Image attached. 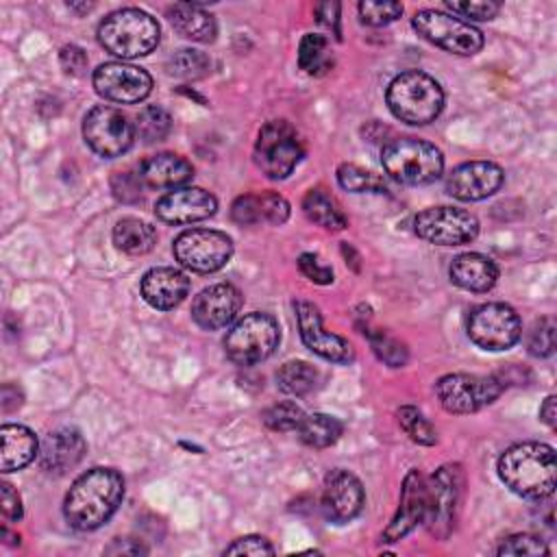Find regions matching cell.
Here are the masks:
<instances>
[{
    "mask_svg": "<svg viewBox=\"0 0 557 557\" xmlns=\"http://www.w3.org/2000/svg\"><path fill=\"white\" fill-rule=\"evenodd\" d=\"M124 498V479L113 468H91L83 472L63 500V516L76 531L102 527Z\"/></svg>",
    "mask_w": 557,
    "mask_h": 557,
    "instance_id": "1",
    "label": "cell"
},
{
    "mask_svg": "<svg viewBox=\"0 0 557 557\" xmlns=\"http://www.w3.org/2000/svg\"><path fill=\"white\" fill-rule=\"evenodd\" d=\"M498 476L522 498L540 500L550 496L557 476L553 446L542 442H520L509 446L498 459Z\"/></svg>",
    "mask_w": 557,
    "mask_h": 557,
    "instance_id": "2",
    "label": "cell"
},
{
    "mask_svg": "<svg viewBox=\"0 0 557 557\" xmlns=\"http://www.w3.org/2000/svg\"><path fill=\"white\" fill-rule=\"evenodd\" d=\"M385 100L394 117L413 126L433 122L444 109L442 85L420 70H407L394 76L387 85Z\"/></svg>",
    "mask_w": 557,
    "mask_h": 557,
    "instance_id": "3",
    "label": "cell"
},
{
    "mask_svg": "<svg viewBox=\"0 0 557 557\" xmlns=\"http://www.w3.org/2000/svg\"><path fill=\"white\" fill-rule=\"evenodd\" d=\"M159 37L161 30L157 20L135 7L109 13L98 26L100 46L120 59H137L150 54L157 48Z\"/></svg>",
    "mask_w": 557,
    "mask_h": 557,
    "instance_id": "4",
    "label": "cell"
},
{
    "mask_svg": "<svg viewBox=\"0 0 557 557\" xmlns=\"http://www.w3.org/2000/svg\"><path fill=\"white\" fill-rule=\"evenodd\" d=\"M381 163L389 178L403 185H429L442 176L444 157L424 139L398 137L383 146Z\"/></svg>",
    "mask_w": 557,
    "mask_h": 557,
    "instance_id": "5",
    "label": "cell"
},
{
    "mask_svg": "<svg viewBox=\"0 0 557 557\" xmlns=\"http://www.w3.org/2000/svg\"><path fill=\"white\" fill-rule=\"evenodd\" d=\"M281 342L278 322L261 311L239 318L224 337V352L237 366L265 361Z\"/></svg>",
    "mask_w": 557,
    "mask_h": 557,
    "instance_id": "6",
    "label": "cell"
},
{
    "mask_svg": "<svg viewBox=\"0 0 557 557\" xmlns=\"http://www.w3.org/2000/svg\"><path fill=\"white\" fill-rule=\"evenodd\" d=\"M461 492L463 472L459 463L440 466L431 479H426V511L422 522L435 540H446L453 533Z\"/></svg>",
    "mask_w": 557,
    "mask_h": 557,
    "instance_id": "7",
    "label": "cell"
},
{
    "mask_svg": "<svg viewBox=\"0 0 557 557\" xmlns=\"http://www.w3.org/2000/svg\"><path fill=\"white\" fill-rule=\"evenodd\" d=\"M255 163L272 181L287 178L305 154L296 128L285 120L265 122L255 141Z\"/></svg>",
    "mask_w": 557,
    "mask_h": 557,
    "instance_id": "8",
    "label": "cell"
},
{
    "mask_svg": "<svg viewBox=\"0 0 557 557\" xmlns=\"http://www.w3.org/2000/svg\"><path fill=\"white\" fill-rule=\"evenodd\" d=\"M411 24L422 39L446 52L470 57L483 48V33L461 17L424 9L413 15Z\"/></svg>",
    "mask_w": 557,
    "mask_h": 557,
    "instance_id": "9",
    "label": "cell"
},
{
    "mask_svg": "<svg viewBox=\"0 0 557 557\" xmlns=\"http://www.w3.org/2000/svg\"><path fill=\"white\" fill-rule=\"evenodd\" d=\"M505 389V381L490 374H444L435 383V394L440 405L448 413H474L487 405H492Z\"/></svg>",
    "mask_w": 557,
    "mask_h": 557,
    "instance_id": "10",
    "label": "cell"
},
{
    "mask_svg": "<svg viewBox=\"0 0 557 557\" xmlns=\"http://www.w3.org/2000/svg\"><path fill=\"white\" fill-rule=\"evenodd\" d=\"M172 252L183 268L198 274H209L222 270L231 261L233 242L222 231L189 228L174 239Z\"/></svg>",
    "mask_w": 557,
    "mask_h": 557,
    "instance_id": "11",
    "label": "cell"
},
{
    "mask_svg": "<svg viewBox=\"0 0 557 557\" xmlns=\"http://www.w3.org/2000/svg\"><path fill=\"white\" fill-rule=\"evenodd\" d=\"M522 335V322L513 307L505 302H485L468 315V337L483 350H507Z\"/></svg>",
    "mask_w": 557,
    "mask_h": 557,
    "instance_id": "12",
    "label": "cell"
},
{
    "mask_svg": "<svg viewBox=\"0 0 557 557\" xmlns=\"http://www.w3.org/2000/svg\"><path fill=\"white\" fill-rule=\"evenodd\" d=\"M83 137L87 146L104 157L115 159L122 157L135 141V126L133 122L113 107H94L83 120Z\"/></svg>",
    "mask_w": 557,
    "mask_h": 557,
    "instance_id": "13",
    "label": "cell"
},
{
    "mask_svg": "<svg viewBox=\"0 0 557 557\" xmlns=\"http://www.w3.org/2000/svg\"><path fill=\"white\" fill-rule=\"evenodd\" d=\"M413 231L435 246H461L479 235V220L466 209L429 207L413 218Z\"/></svg>",
    "mask_w": 557,
    "mask_h": 557,
    "instance_id": "14",
    "label": "cell"
},
{
    "mask_svg": "<svg viewBox=\"0 0 557 557\" xmlns=\"http://www.w3.org/2000/svg\"><path fill=\"white\" fill-rule=\"evenodd\" d=\"M91 81L100 98L120 104L141 102L152 91V76L144 67L120 61L98 65Z\"/></svg>",
    "mask_w": 557,
    "mask_h": 557,
    "instance_id": "15",
    "label": "cell"
},
{
    "mask_svg": "<svg viewBox=\"0 0 557 557\" xmlns=\"http://www.w3.org/2000/svg\"><path fill=\"white\" fill-rule=\"evenodd\" d=\"M296 309V322H298V331H300V339L302 344L315 352L318 357L333 361V363H352L355 361V350L352 346L335 335L329 333L322 324V315L318 311V307L309 300H298L294 305Z\"/></svg>",
    "mask_w": 557,
    "mask_h": 557,
    "instance_id": "16",
    "label": "cell"
},
{
    "mask_svg": "<svg viewBox=\"0 0 557 557\" xmlns=\"http://www.w3.org/2000/svg\"><path fill=\"white\" fill-rule=\"evenodd\" d=\"M363 500H366L363 485L352 472L337 468L326 474L322 485L320 507L331 522H337V524L350 522L363 509Z\"/></svg>",
    "mask_w": 557,
    "mask_h": 557,
    "instance_id": "17",
    "label": "cell"
},
{
    "mask_svg": "<svg viewBox=\"0 0 557 557\" xmlns=\"http://www.w3.org/2000/svg\"><path fill=\"white\" fill-rule=\"evenodd\" d=\"M503 181H505V172L494 161H468L457 165L448 174L446 191L457 200L474 202L496 194Z\"/></svg>",
    "mask_w": 557,
    "mask_h": 557,
    "instance_id": "18",
    "label": "cell"
},
{
    "mask_svg": "<svg viewBox=\"0 0 557 557\" xmlns=\"http://www.w3.org/2000/svg\"><path fill=\"white\" fill-rule=\"evenodd\" d=\"M218 200L202 187H178L161 196L154 205L159 220L168 224H191L215 213Z\"/></svg>",
    "mask_w": 557,
    "mask_h": 557,
    "instance_id": "19",
    "label": "cell"
},
{
    "mask_svg": "<svg viewBox=\"0 0 557 557\" xmlns=\"http://www.w3.org/2000/svg\"><path fill=\"white\" fill-rule=\"evenodd\" d=\"M426 511V479L420 470H409L403 487H400V500L398 509L392 518V522L383 529V542H398L407 533H411L422 520Z\"/></svg>",
    "mask_w": 557,
    "mask_h": 557,
    "instance_id": "20",
    "label": "cell"
},
{
    "mask_svg": "<svg viewBox=\"0 0 557 557\" xmlns=\"http://www.w3.org/2000/svg\"><path fill=\"white\" fill-rule=\"evenodd\" d=\"M242 307V292L231 283L205 287L191 302V318L205 331H215L235 320Z\"/></svg>",
    "mask_w": 557,
    "mask_h": 557,
    "instance_id": "21",
    "label": "cell"
},
{
    "mask_svg": "<svg viewBox=\"0 0 557 557\" xmlns=\"http://www.w3.org/2000/svg\"><path fill=\"white\" fill-rule=\"evenodd\" d=\"M87 446L76 429H57L46 435L39 450V466L48 474H65L78 466Z\"/></svg>",
    "mask_w": 557,
    "mask_h": 557,
    "instance_id": "22",
    "label": "cell"
},
{
    "mask_svg": "<svg viewBox=\"0 0 557 557\" xmlns=\"http://www.w3.org/2000/svg\"><path fill=\"white\" fill-rule=\"evenodd\" d=\"M233 222L242 226L252 224H283L289 218V202L276 191H257L235 198L231 207Z\"/></svg>",
    "mask_w": 557,
    "mask_h": 557,
    "instance_id": "23",
    "label": "cell"
},
{
    "mask_svg": "<svg viewBox=\"0 0 557 557\" xmlns=\"http://www.w3.org/2000/svg\"><path fill=\"white\" fill-rule=\"evenodd\" d=\"M139 289L150 307L168 311L185 300L189 294V278L176 268H152L144 274Z\"/></svg>",
    "mask_w": 557,
    "mask_h": 557,
    "instance_id": "24",
    "label": "cell"
},
{
    "mask_svg": "<svg viewBox=\"0 0 557 557\" xmlns=\"http://www.w3.org/2000/svg\"><path fill=\"white\" fill-rule=\"evenodd\" d=\"M139 178L148 187L157 189H178L194 178L191 163L174 152H159L141 161Z\"/></svg>",
    "mask_w": 557,
    "mask_h": 557,
    "instance_id": "25",
    "label": "cell"
},
{
    "mask_svg": "<svg viewBox=\"0 0 557 557\" xmlns=\"http://www.w3.org/2000/svg\"><path fill=\"white\" fill-rule=\"evenodd\" d=\"M450 281L468 292H490L498 281V265L481 252L457 255L448 268Z\"/></svg>",
    "mask_w": 557,
    "mask_h": 557,
    "instance_id": "26",
    "label": "cell"
},
{
    "mask_svg": "<svg viewBox=\"0 0 557 557\" xmlns=\"http://www.w3.org/2000/svg\"><path fill=\"white\" fill-rule=\"evenodd\" d=\"M39 453L35 433L24 424H2L0 429V468L15 472L26 468Z\"/></svg>",
    "mask_w": 557,
    "mask_h": 557,
    "instance_id": "27",
    "label": "cell"
},
{
    "mask_svg": "<svg viewBox=\"0 0 557 557\" xmlns=\"http://www.w3.org/2000/svg\"><path fill=\"white\" fill-rule=\"evenodd\" d=\"M168 20L172 28L191 41L209 44L215 39L218 24L209 11H205L196 2H176L168 9Z\"/></svg>",
    "mask_w": 557,
    "mask_h": 557,
    "instance_id": "28",
    "label": "cell"
},
{
    "mask_svg": "<svg viewBox=\"0 0 557 557\" xmlns=\"http://www.w3.org/2000/svg\"><path fill=\"white\" fill-rule=\"evenodd\" d=\"M113 244L128 255H146L157 244V231L152 224L139 218H122L113 226Z\"/></svg>",
    "mask_w": 557,
    "mask_h": 557,
    "instance_id": "29",
    "label": "cell"
},
{
    "mask_svg": "<svg viewBox=\"0 0 557 557\" xmlns=\"http://www.w3.org/2000/svg\"><path fill=\"white\" fill-rule=\"evenodd\" d=\"M302 211L313 224H318L326 231H342L348 226V220H346L339 202L329 191H324L320 187L309 189L305 194Z\"/></svg>",
    "mask_w": 557,
    "mask_h": 557,
    "instance_id": "30",
    "label": "cell"
},
{
    "mask_svg": "<svg viewBox=\"0 0 557 557\" xmlns=\"http://www.w3.org/2000/svg\"><path fill=\"white\" fill-rule=\"evenodd\" d=\"M342 431V422L329 413H305L300 426L296 429L300 442L313 448L333 446L339 440Z\"/></svg>",
    "mask_w": 557,
    "mask_h": 557,
    "instance_id": "31",
    "label": "cell"
},
{
    "mask_svg": "<svg viewBox=\"0 0 557 557\" xmlns=\"http://www.w3.org/2000/svg\"><path fill=\"white\" fill-rule=\"evenodd\" d=\"M298 65L311 76H322L333 67V54L324 35L307 33L298 46Z\"/></svg>",
    "mask_w": 557,
    "mask_h": 557,
    "instance_id": "32",
    "label": "cell"
},
{
    "mask_svg": "<svg viewBox=\"0 0 557 557\" xmlns=\"http://www.w3.org/2000/svg\"><path fill=\"white\" fill-rule=\"evenodd\" d=\"M276 385L289 396H305L318 385V370L300 359L287 361L276 370Z\"/></svg>",
    "mask_w": 557,
    "mask_h": 557,
    "instance_id": "33",
    "label": "cell"
},
{
    "mask_svg": "<svg viewBox=\"0 0 557 557\" xmlns=\"http://www.w3.org/2000/svg\"><path fill=\"white\" fill-rule=\"evenodd\" d=\"M172 128V120L170 113L163 107L150 104L144 107L137 113V124H135V133L139 135V139L144 144H154V141H163L168 137Z\"/></svg>",
    "mask_w": 557,
    "mask_h": 557,
    "instance_id": "34",
    "label": "cell"
},
{
    "mask_svg": "<svg viewBox=\"0 0 557 557\" xmlns=\"http://www.w3.org/2000/svg\"><path fill=\"white\" fill-rule=\"evenodd\" d=\"M209 70H211V59L205 52L191 50V48H183L174 52L168 61V72L185 81L202 78L209 74Z\"/></svg>",
    "mask_w": 557,
    "mask_h": 557,
    "instance_id": "35",
    "label": "cell"
},
{
    "mask_svg": "<svg viewBox=\"0 0 557 557\" xmlns=\"http://www.w3.org/2000/svg\"><path fill=\"white\" fill-rule=\"evenodd\" d=\"M396 418H398V424L400 429L416 442V444H422V446H433L437 442V431L435 426L422 416V411L413 405H403L398 411H396Z\"/></svg>",
    "mask_w": 557,
    "mask_h": 557,
    "instance_id": "36",
    "label": "cell"
},
{
    "mask_svg": "<svg viewBox=\"0 0 557 557\" xmlns=\"http://www.w3.org/2000/svg\"><path fill=\"white\" fill-rule=\"evenodd\" d=\"M368 339H370L374 355L389 368H403L407 363V357H409L407 346L400 339H396L394 335H389L387 331H381V329L368 331Z\"/></svg>",
    "mask_w": 557,
    "mask_h": 557,
    "instance_id": "37",
    "label": "cell"
},
{
    "mask_svg": "<svg viewBox=\"0 0 557 557\" xmlns=\"http://www.w3.org/2000/svg\"><path fill=\"white\" fill-rule=\"evenodd\" d=\"M337 181L346 191H355V194L385 191L383 178H379L376 174H372L359 165H352V163H342L337 168Z\"/></svg>",
    "mask_w": 557,
    "mask_h": 557,
    "instance_id": "38",
    "label": "cell"
},
{
    "mask_svg": "<svg viewBox=\"0 0 557 557\" xmlns=\"http://www.w3.org/2000/svg\"><path fill=\"white\" fill-rule=\"evenodd\" d=\"M263 424L272 431H296L305 418V411L292 403V400H281L270 405L263 413Z\"/></svg>",
    "mask_w": 557,
    "mask_h": 557,
    "instance_id": "39",
    "label": "cell"
},
{
    "mask_svg": "<svg viewBox=\"0 0 557 557\" xmlns=\"http://www.w3.org/2000/svg\"><path fill=\"white\" fill-rule=\"evenodd\" d=\"M548 548L546 544L537 537V535H531V533H516V535H509L505 537L498 548H496V555H505V557H540V555H546Z\"/></svg>",
    "mask_w": 557,
    "mask_h": 557,
    "instance_id": "40",
    "label": "cell"
},
{
    "mask_svg": "<svg viewBox=\"0 0 557 557\" xmlns=\"http://www.w3.org/2000/svg\"><path fill=\"white\" fill-rule=\"evenodd\" d=\"M359 17L368 26H385L403 15V4L400 2H381V0H363L359 2Z\"/></svg>",
    "mask_w": 557,
    "mask_h": 557,
    "instance_id": "41",
    "label": "cell"
},
{
    "mask_svg": "<svg viewBox=\"0 0 557 557\" xmlns=\"http://www.w3.org/2000/svg\"><path fill=\"white\" fill-rule=\"evenodd\" d=\"M527 348L533 357H550L555 352V322L550 318H540L527 337Z\"/></svg>",
    "mask_w": 557,
    "mask_h": 557,
    "instance_id": "42",
    "label": "cell"
},
{
    "mask_svg": "<svg viewBox=\"0 0 557 557\" xmlns=\"http://www.w3.org/2000/svg\"><path fill=\"white\" fill-rule=\"evenodd\" d=\"M446 9L453 11V15H461L468 20H492L498 11L500 4L494 0H481V2H446Z\"/></svg>",
    "mask_w": 557,
    "mask_h": 557,
    "instance_id": "43",
    "label": "cell"
},
{
    "mask_svg": "<svg viewBox=\"0 0 557 557\" xmlns=\"http://www.w3.org/2000/svg\"><path fill=\"white\" fill-rule=\"evenodd\" d=\"M111 187H113V196L122 202H137L141 198V178L139 174H131V172H115V176L111 178Z\"/></svg>",
    "mask_w": 557,
    "mask_h": 557,
    "instance_id": "44",
    "label": "cell"
},
{
    "mask_svg": "<svg viewBox=\"0 0 557 557\" xmlns=\"http://www.w3.org/2000/svg\"><path fill=\"white\" fill-rule=\"evenodd\" d=\"M274 546L261 535H244L224 548V555H272Z\"/></svg>",
    "mask_w": 557,
    "mask_h": 557,
    "instance_id": "45",
    "label": "cell"
},
{
    "mask_svg": "<svg viewBox=\"0 0 557 557\" xmlns=\"http://www.w3.org/2000/svg\"><path fill=\"white\" fill-rule=\"evenodd\" d=\"M298 268H300V272H302L309 281H313V283H318V285H329V283H333V270L326 268V265H322L320 259H318L315 255H311V252H305V255L298 257Z\"/></svg>",
    "mask_w": 557,
    "mask_h": 557,
    "instance_id": "46",
    "label": "cell"
},
{
    "mask_svg": "<svg viewBox=\"0 0 557 557\" xmlns=\"http://www.w3.org/2000/svg\"><path fill=\"white\" fill-rule=\"evenodd\" d=\"M59 63L63 67L65 74H72V76H81L85 74L87 70V54L81 46H74V44H67L61 48L59 52Z\"/></svg>",
    "mask_w": 557,
    "mask_h": 557,
    "instance_id": "47",
    "label": "cell"
},
{
    "mask_svg": "<svg viewBox=\"0 0 557 557\" xmlns=\"http://www.w3.org/2000/svg\"><path fill=\"white\" fill-rule=\"evenodd\" d=\"M339 2H320L313 7V13L318 17V24H322L324 28H329L337 39H339Z\"/></svg>",
    "mask_w": 557,
    "mask_h": 557,
    "instance_id": "48",
    "label": "cell"
},
{
    "mask_svg": "<svg viewBox=\"0 0 557 557\" xmlns=\"http://www.w3.org/2000/svg\"><path fill=\"white\" fill-rule=\"evenodd\" d=\"M0 507H2V516L7 520L17 522L22 518V500L20 494L13 490V485L2 483L0 485Z\"/></svg>",
    "mask_w": 557,
    "mask_h": 557,
    "instance_id": "49",
    "label": "cell"
},
{
    "mask_svg": "<svg viewBox=\"0 0 557 557\" xmlns=\"http://www.w3.org/2000/svg\"><path fill=\"white\" fill-rule=\"evenodd\" d=\"M131 542H133V540H115V542L107 548V553H109V555H139V553H148V548L141 546L139 542H137L135 546H131Z\"/></svg>",
    "mask_w": 557,
    "mask_h": 557,
    "instance_id": "50",
    "label": "cell"
},
{
    "mask_svg": "<svg viewBox=\"0 0 557 557\" xmlns=\"http://www.w3.org/2000/svg\"><path fill=\"white\" fill-rule=\"evenodd\" d=\"M540 420L544 424H548L550 429H555V396L553 394L544 398V403L540 407Z\"/></svg>",
    "mask_w": 557,
    "mask_h": 557,
    "instance_id": "51",
    "label": "cell"
},
{
    "mask_svg": "<svg viewBox=\"0 0 557 557\" xmlns=\"http://www.w3.org/2000/svg\"><path fill=\"white\" fill-rule=\"evenodd\" d=\"M67 7L74 11H89L94 4H67Z\"/></svg>",
    "mask_w": 557,
    "mask_h": 557,
    "instance_id": "52",
    "label": "cell"
}]
</instances>
